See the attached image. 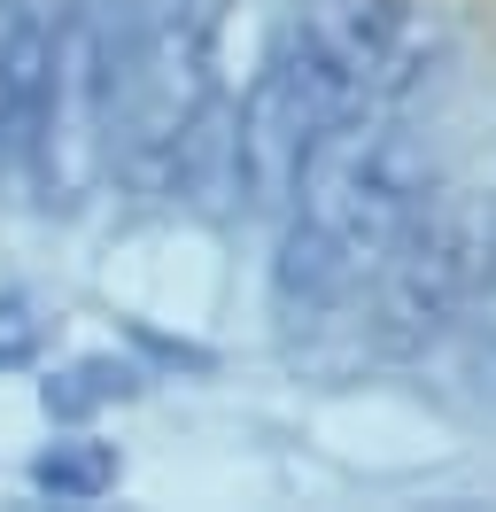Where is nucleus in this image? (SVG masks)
I'll return each mask as SVG.
<instances>
[{
	"label": "nucleus",
	"instance_id": "1",
	"mask_svg": "<svg viewBox=\"0 0 496 512\" xmlns=\"http://www.w3.org/2000/svg\"><path fill=\"white\" fill-rule=\"evenodd\" d=\"M86 55L101 179L140 194L163 187L202 109L210 0H86Z\"/></svg>",
	"mask_w": 496,
	"mask_h": 512
},
{
	"label": "nucleus",
	"instance_id": "2",
	"mask_svg": "<svg viewBox=\"0 0 496 512\" xmlns=\"http://www.w3.org/2000/svg\"><path fill=\"white\" fill-rule=\"evenodd\" d=\"M31 481L55 489V497H101V489L117 481V450L109 443H55L31 466Z\"/></svg>",
	"mask_w": 496,
	"mask_h": 512
},
{
	"label": "nucleus",
	"instance_id": "3",
	"mask_svg": "<svg viewBox=\"0 0 496 512\" xmlns=\"http://www.w3.org/2000/svg\"><path fill=\"white\" fill-rule=\"evenodd\" d=\"M124 388V373L109 357H86V365H70L62 381H47V412H93V404H109Z\"/></svg>",
	"mask_w": 496,
	"mask_h": 512
},
{
	"label": "nucleus",
	"instance_id": "4",
	"mask_svg": "<svg viewBox=\"0 0 496 512\" xmlns=\"http://www.w3.org/2000/svg\"><path fill=\"white\" fill-rule=\"evenodd\" d=\"M39 334H47V326H39V311H31L24 295H0V373L39 350Z\"/></svg>",
	"mask_w": 496,
	"mask_h": 512
}]
</instances>
